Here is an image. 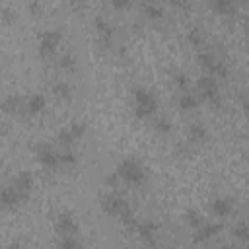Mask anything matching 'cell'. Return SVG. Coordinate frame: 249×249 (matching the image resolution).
Returning <instances> with one entry per match:
<instances>
[{"label":"cell","instance_id":"f546056e","mask_svg":"<svg viewBox=\"0 0 249 249\" xmlns=\"http://www.w3.org/2000/svg\"><path fill=\"white\" fill-rule=\"evenodd\" d=\"M173 82H175V86L179 88V91H189V78H187L183 72H177V74L173 76Z\"/></svg>","mask_w":249,"mask_h":249},{"label":"cell","instance_id":"ac0fdd59","mask_svg":"<svg viewBox=\"0 0 249 249\" xmlns=\"http://www.w3.org/2000/svg\"><path fill=\"white\" fill-rule=\"evenodd\" d=\"M198 105V97L195 93H189V91H181L179 95V107L183 111H191V109H196Z\"/></svg>","mask_w":249,"mask_h":249},{"label":"cell","instance_id":"1f68e13d","mask_svg":"<svg viewBox=\"0 0 249 249\" xmlns=\"http://www.w3.org/2000/svg\"><path fill=\"white\" fill-rule=\"evenodd\" d=\"M29 12H31V14H35V16H37V14H39V12H41V4H39V2H37V0H31V2H29Z\"/></svg>","mask_w":249,"mask_h":249},{"label":"cell","instance_id":"6da1fadb","mask_svg":"<svg viewBox=\"0 0 249 249\" xmlns=\"http://www.w3.org/2000/svg\"><path fill=\"white\" fill-rule=\"evenodd\" d=\"M117 173H119L121 181L130 187H140L146 181V167L134 158H124L117 165Z\"/></svg>","mask_w":249,"mask_h":249},{"label":"cell","instance_id":"ba28073f","mask_svg":"<svg viewBox=\"0 0 249 249\" xmlns=\"http://www.w3.org/2000/svg\"><path fill=\"white\" fill-rule=\"evenodd\" d=\"M54 230L60 237L62 235H76L78 233V222H76L74 214L72 212H60L54 220Z\"/></svg>","mask_w":249,"mask_h":249},{"label":"cell","instance_id":"e575fe53","mask_svg":"<svg viewBox=\"0 0 249 249\" xmlns=\"http://www.w3.org/2000/svg\"><path fill=\"white\" fill-rule=\"evenodd\" d=\"M241 105H243V113L249 117V97H241Z\"/></svg>","mask_w":249,"mask_h":249},{"label":"cell","instance_id":"f1b7e54d","mask_svg":"<svg viewBox=\"0 0 249 249\" xmlns=\"http://www.w3.org/2000/svg\"><path fill=\"white\" fill-rule=\"evenodd\" d=\"M154 128H156L160 134H167V132L171 130V124H169V121H167L165 117H156V119H154Z\"/></svg>","mask_w":249,"mask_h":249},{"label":"cell","instance_id":"836d02e7","mask_svg":"<svg viewBox=\"0 0 249 249\" xmlns=\"http://www.w3.org/2000/svg\"><path fill=\"white\" fill-rule=\"evenodd\" d=\"M169 4H173V6H177V8H189V4H187V0H167Z\"/></svg>","mask_w":249,"mask_h":249},{"label":"cell","instance_id":"52a82bcc","mask_svg":"<svg viewBox=\"0 0 249 249\" xmlns=\"http://www.w3.org/2000/svg\"><path fill=\"white\" fill-rule=\"evenodd\" d=\"M35 156H37L39 163L49 167V169H54V167L60 165V154H56L54 148L47 142H41V144L35 146Z\"/></svg>","mask_w":249,"mask_h":249},{"label":"cell","instance_id":"7c38bea8","mask_svg":"<svg viewBox=\"0 0 249 249\" xmlns=\"http://www.w3.org/2000/svg\"><path fill=\"white\" fill-rule=\"evenodd\" d=\"M136 233L146 241V243H156V235H158V224L144 220L136 224Z\"/></svg>","mask_w":249,"mask_h":249},{"label":"cell","instance_id":"d4e9b609","mask_svg":"<svg viewBox=\"0 0 249 249\" xmlns=\"http://www.w3.org/2000/svg\"><path fill=\"white\" fill-rule=\"evenodd\" d=\"M58 68H62V70H66V72H72V70L76 68V58H74L70 53L62 54V56L58 58Z\"/></svg>","mask_w":249,"mask_h":249},{"label":"cell","instance_id":"3957f363","mask_svg":"<svg viewBox=\"0 0 249 249\" xmlns=\"http://www.w3.org/2000/svg\"><path fill=\"white\" fill-rule=\"evenodd\" d=\"M196 91H198V95H200L204 101H208L210 105H214V107H220V105H222L220 91H218V82H216L214 76L208 74V76L198 78V82H196Z\"/></svg>","mask_w":249,"mask_h":249},{"label":"cell","instance_id":"4316f807","mask_svg":"<svg viewBox=\"0 0 249 249\" xmlns=\"http://www.w3.org/2000/svg\"><path fill=\"white\" fill-rule=\"evenodd\" d=\"M78 163V156L72 152V150H64L60 154V165H66V167H72Z\"/></svg>","mask_w":249,"mask_h":249},{"label":"cell","instance_id":"2e32d148","mask_svg":"<svg viewBox=\"0 0 249 249\" xmlns=\"http://www.w3.org/2000/svg\"><path fill=\"white\" fill-rule=\"evenodd\" d=\"M206 138H208V130H206V126L202 123H193L189 126V140L191 142L198 144V142H204Z\"/></svg>","mask_w":249,"mask_h":249},{"label":"cell","instance_id":"d6a6232c","mask_svg":"<svg viewBox=\"0 0 249 249\" xmlns=\"http://www.w3.org/2000/svg\"><path fill=\"white\" fill-rule=\"evenodd\" d=\"M2 14H4V16H2L4 23H10V21H14V16H12V12H10L8 8H4V10H2Z\"/></svg>","mask_w":249,"mask_h":249},{"label":"cell","instance_id":"5b68a950","mask_svg":"<svg viewBox=\"0 0 249 249\" xmlns=\"http://www.w3.org/2000/svg\"><path fill=\"white\" fill-rule=\"evenodd\" d=\"M101 210L107 214V216H115V218H121L124 212L130 210L128 202L117 195V193H109V195H103L101 196Z\"/></svg>","mask_w":249,"mask_h":249},{"label":"cell","instance_id":"d6986e66","mask_svg":"<svg viewBox=\"0 0 249 249\" xmlns=\"http://www.w3.org/2000/svg\"><path fill=\"white\" fill-rule=\"evenodd\" d=\"M53 93H54L56 97L70 99V95H72V88H70V84H68V82L58 80V82H54V84H53Z\"/></svg>","mask_w":249,"mask_h":249},{"label":"cell","instance_id":"4fadbf2b","mask_svg":"<svg viewBox=\"0 0 249 249\" xmlns=\"http://www.w3.org/2000/svg\"><path fill=\"white\" fill-rule=\"evenodd\" d=\"M231 210H233V198H230V196H218V198L212 200V212L218 218L230 216Z\"/></svg>","mask_w":249,"mask_h":249},{"label":"cell","instance_id":"8992f818","mask_svg":"<svg viewBox=\"0 0 249 249\" xmlns=\"http://www.w3.org/2000/svg\"><path fill=\"white\" fill-rule=\"evenodd\" d=\"M60 41H62L60 29H49V31H45V33L41 35V39H39V54H41L43 58L51 56V54L56 51V47L60 45Z\"/></svg>","mask_w":249,"mask_h":249},{"label":"cell","instance_id":"44dd1931","mask_svg":"<svg viewBox=\"0 0 249 249\" xmlns=\"http://www.w3.org/2000/svg\"><path fill=\"white\" fill-rule=\"evenodd\" d=\"M60 249H80L82 247V241L76 237V235H62L56 243Z\"/></svg>","mask_w":249,"mask_h":249},{"label":"cell","instance_id":"5bb4252c","mask_svg":"<svg viewBox=\"0 0 249 249\" xmlns=\"http://www.w3.org/2000/svg\"><path fill=\"white\" fill-rule=\"evenodd\" d=\"M241 0H210V8L220 16H233Z\"/></svg>","mask_w":249,"mask_h":249},{"label":"cell","instance_id":"30bf717a","mask_svg":"<svg viewBox=\"0 0 249 249\" xmlns=\"http://www.w3.org/2000/svg\"><path fill=\"white\" fill-rule=\"evenodd\" d=\"M196 233L193 235V241L195 243H206V241H210L214 235H218L220 231H222V224H202L200 228H196L195 230Z\"/></svg>","mask_w":249,"mask_h":249},{"label":"cell","instance_id":"9a60e30c","mask_svg":"<svg viewBox=\"0 0 249 249\" xmlns=\"http://www.w3.org/2000/svg\"><path fill=\"white\" fill-rule=\"evenodd\" d=\"M47 107V99H45V95L43 93H31L27 99H25V111H27V115H37V113H41L43 109Z\"/></svg>","mask_w":249,"mask_h":249},{"label":"cell","instance_id":"603a6c76","mask_svg":"<svg viewBox=\"0 0 249 249\" xmlns=\"http://www.w3.org/2000/svg\"><path fill=\"white\" fill-rule=\"evenodd\" d=\"M144 14H146L150 19H160V18H163V10H161V6H158L156 2L144 4Z\"/></svg>","mask_w":249,"mask_h":249},{"label":"cell","instance_id":"8d00e7d4","mask_svg":"<svg viewBox=\"0 0 249 249\" xmlns=\"http://www.w3.org/2000/svg\"><path fill=\"white\" fill-rule=\"evenodd\" d=\"M245 37H247V41H249V25L245 27Z\"/></svg>","mask_w":249,"mask_h":249},{"label":"cell","instance_id":"7a4b0ae2","mask_svg":"<svg viewBox=\"0 0 249 249\" xmlns=\"http://www.w3.org/2000/svg\"><path fill=\"white\" fill-rule=\"evenodd\" d=\"M132 97H134V113L136 117L140 119H146V117H152L156 111H158V101L154 97V93L146 88H134L132 89Z\"/></svg>","mask_w":249,"mask_h":249},{"label":"cell","instance_id":"8fae6325","mask_svg":"<svg viewBox=\"0 0 249 249\" xmlns=\"http://www.w3.org/2000/svg\"><path fill=\"white\" fill-rule=\"evenodd\" d=\"M0 202H2V208H4V210H12V208L23 204L25 200L18 195V191H16L12 185H6L4 191H2V196H0Z\"/></svg>","mask_w":249,"mask_h":249},{"label":"cell","instance_id":"484cf974","mask_svg":"<svg viewBox=\"0 0 249 249\" xmlns=\"http://www.w3.org/2000/svg\"><path fill=\"white\" fill-rule=\"evenodd\" d=\"M68 130H70V134L74 136V140H80V138L86 134V123H82V121H74V123L68 126Z\"/></svg>","mask_w":249,"mask_h":249},{"label":"cell","instance_id":"277c9868","mask_svg":"<svg viewBox=\"0 0 249 249\" xmlns=\"http://www.w3.org/2000/svg\"><path fill=\"white\" fill-rule=\"evenodd\" d=\"M198 62L202 68L208 70L210 76L214 78H226L228 76V66L224 60H220L212 51H200L198 53Z\"/></svg>","mask_w":249,"mask_h":249},{"label":"cell","instance_id":"83f0119b","mask_svg":"<svg viewBox=\"0 0 249 249\" xmlns=\"http://www.w3.org/2000/svg\"><path fill=\"white\" fill-rule=\"evenodd\" d=\"M231 233H233V237L239 239V241H249V226H247V224H237Z\"/></svg>","mask_w":249,"mask_h":249},{"label":"cell","instance_id":"ffe728a7","mask_svg":"<svg viewBox=\"0 0 249 249\" xmlns=\"http://www.w3.org/2000/svg\"><path fill=\"white\" fill-rule=\"evenodd\" d=\"M95 29L99 31V35L103 37L105 43H107V41L111 39V35H113V25H111L109 21H105L103 18H95Z\"/></svg>","mask_w":249,"mask_h":249},{"label":"cell","instance_id":"4dcf8cb0","mask_svg":"<svg viewBox=\"0 0 249 249\" xmlns=\"http://www.w3.org/2000/svg\"><path fill=\"white\" fill-rule=\"evenodd\" d=\"M130 2H132V0H111V4H113L115 10H124V8L130 6Z\"/></svg>","mask_w":249,"mask_h":249},{"label":"cell","instance_id":"cb8c5ba5","mask_svg":"<svg viewBox=\"0 0 249 249\" xmlns=\"http://www.w3.org/2000/svg\"><path fill=\"white\" fill-rule=\"evenodd\" d=\"M185 220H187V224L191 226V228H200L204 222H202V216H200V212L198 210H195V208H191V210H187V214H185Z\"/></svg>","mask_w":249,"mask_h":249},{"label":"cell","instance_id":"9c48e42d","mask_svg":"<svg viewBox=\"0 0 249 249\" xmlns=\"http://www.w3.org/2000/svg\"><path fill=\"white\" fill-rule=\"evenodd\" d=\"M10 185L18 191V195L27 202V198H29V195H31V189H33V175L29 173V171H19L12 181H10Z\"/></svg>","mask_w":249,"mask_h":249},{"label":"cell","instance_id":"e0dca14e","mask_svg":"<svg viewBox=\"0 0 249 249\" xmlns=\"http://www.w3.org/2000/svg\"><path fill=\"white\" fill-rule=\"evenodd\" d=\"M2 107H4V111H6V113H16L18 109L25 107V101H23L19 95H6V97H4Z\"/></svg>","mask_w":249,"mask_h":249},{"label":"cell","instance_id":"7402d4cb","mask_svg":"<svg viewBox=\"0 0 249 249\" xmlns=\"http://www.w3.org/2000/svg\"><path fill=\"white\" fill-rule=\"evenodd\" d=\"M187 41H189L193 47H196V49H202V47H204L202 31H200V29H196V27H193V29L187 33Z\"/></svg>","mask_w":249,"mask_h":249},{"label":"cell","instance_id":"d590c367","mask_svg":"<svg viewBox=\"0 0 249 249\" xmlns=\"http://www.w3.org/2000/svg\"><path fill=\"white\" fill-rule=\"evenodd\" d=\"M70 4H72V6H80V8H82V6L86 4V0H70Z\"/></svg>","mask_w":249,"mask_h":249}]
</instances>
